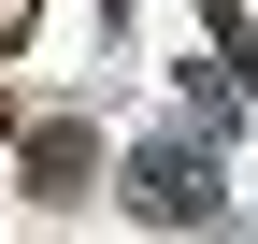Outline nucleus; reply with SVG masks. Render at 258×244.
Returning <instances> with one entry per match:
<instances>
[{"mask_svg":"<svg viewBox=\"0 0 258 244\" xmlns=\"http://www.w3.org/2000/svg\"><path fill=\"white\" fill-rule=\"evenodd\" d=\"M29 15H43V0H0V57H15V43H29Z\"/></svg>","mask_w":258,"mask_h":244,"instance_id":"3","label":"nucleus"},{"mask_svg":"<svg viewBox=\"0 0 258 244\" xmlns=\"http://www.w3.org/2000/svg\"><path fill=\"white\" fill-rule=\"evenodd\" d=\"M129 216H158V230H201V216H215V172H201V144H144V158H129Z\"/></svg>","mask_w":258,"mask_h":244,"instance_id":"1","label":"nucleus"},{"mask_svg":"<svg viewBox=\"0 0 258 244\" xmlns=\"http://www.w3.org/2000/svg\"><path fill=\"white\" fill-rule=\"evenodd\" d=\"M15 172H29V201H43V216H72V201L101 187V130H86V115H43Z\"/></svg>","mask_w":258,"mask_h":244,"instance_id":"2","label":"nucleus"},{"mask_svg":"<svg viewBox=\"0 0 258 244\" xmlns=\"http://www.w3.org/2000/svg\"><path fill=\"white\" fill-rule=\"evenodd\" d=\"M0 144H15V86H0Z\"/></svg>","mask_w":258,"mask_h":244,"instance_id":"4","label":"nucleus"}]
</instances>
